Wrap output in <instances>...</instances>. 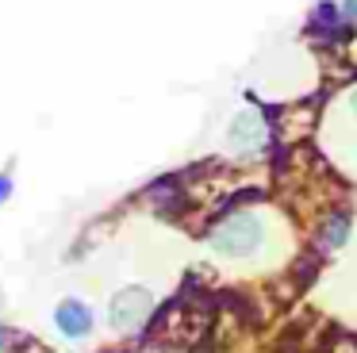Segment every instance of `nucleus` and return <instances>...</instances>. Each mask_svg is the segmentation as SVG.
<instances>
[{
  "instance_id": "nucleus-8",
  "label": "nucleus",
  "mask_w": 357,
  "mask_h": 353,
  "mask_svg": "<svg viewBox=\"0 0 357 353\" xmlns=\"http://www.w3.org/2000/svg\"><path fill=\"white\" fill-rule=\"evenodd\" d=\"M349 107H354V112H357V92H354V96H349Z\"/></svg>"
},
{
  "instance_id": "nucleus-1",
  "label": "nucleus",
  "mask_w": 357,
  "mask_h": 353,
  "mask_svg": "<svg viewBox=\"0 0 357 353\" xmlns=\"http://www.w3.org/2000/svg\"><path fill=\"white\" fill-rule=\"evenodd\" d=\"M261 242V219L257 215H231L211 230V250L223 257H246Z\"/></svg>"
},
{
  "instance_id": "nucleus-5",
  "label": "nucleus",
  "mask_w": 357,
  "mask_h": 353,
  "mask_svg": "<svg viewBox=\"0 0 357 353\" xmlns=\"http://www.w3.org/2000/svg\"><path fill=\"white\" fill-rule=\"evenodd\" d=\"M346 234H349V219H346V215H334V219L326 223V230H323V246H326V250H334V246L346 242Z\"/></svg>"
},
{
  "instance_id": "nucleus-3",
  "label": "nucleus",
  "mask_w": 357,
  "mask_h": 353,
  "mask_svg": "<svg viewBox=\"0 0 357 353\" xmlns=\"http://www.w3.org/2000/svg\"><path fill=\"white\" fill-rule=\"evenodd\" d=\"M227 138H231V146L234 150H246V153H254L257 146L265 142V119H261V112H242L238 119L231 123V130H227Z\"/></svg>"
},
{
  "instance_id": "nucleus-7",
  "label": "nucleus",
  "mask_w": 357,
  "mask_h": 353,
  "mask_svg": "<svg viewBox=\"0 0 357 353\" xmlns=\"http://www.w3.org/2000/svg\"><path fill=\"white\" fill-rule=\"evenodd\" d=\"M8 188H12V181H8V176H0V200L8 196Z\"/></svg>"
},
{
  "instance_id": "nucleus-6",
  "label": "nucleus",
  "mask_w": 357,
  "mask_h": 353,
  "mask_svg": "<svg viewBox=\"0 0 357 353\" xmlns=\"http://www.w3.org/2000/svg\"><path fill=\"white\" fill-rule=\"evenodd\" d=\"M342 12H346L349 20H357V0H346V4H342Z\"/></svg>"
},
{
  "instance_id": "nucleus-2",
  "label": "nucleus",
  "mask_w": 357,
  "mask_h": 353,
  "mask_svg": "<svg viewBox=\"0 0 357 353\" xmlns=\"http://www.w3.org/2000/svg\"><path fill=\"white\" fill-rule=\"evenodd\" d=\"M150 307H154V299H150L146 288H123L108 307V322L116 330H135L150 315Z\"/></svg>"
},
{
  "instance_id": "nucleus-4",
  "label": "nucleus",
  "mask_w": 357,
  "mask_h": 353,
  "mask_svg": "<svg viewBox=\"0 0 357 353\" xmlns=\"http://www.w3.org/2000/svg\"><path fill=\"white\" fill-rule=\"evenodd\" d=\"M54 319H58V326H62V334H70V338H85L89 326H93L89 307L77 303V299H66V303L54 311Z\"/></svg>"
}]
</instances>
